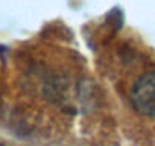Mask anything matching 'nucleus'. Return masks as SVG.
<instances>
[{
	"instance_id": "nucleus-1",
	"label": "nucleus",
	"mask_w": 155,
	"mask_h": 146,
	"mask_svg": "<svg viewBox=\"0 0 155 146\" xmlns=\"http://www.w3.org/2000/svg\"><path fill=\"white\" fill-rule=\"evenodd\" d=\"M131 102L140 114L155 117V71H147L135 81L131 90Z\"/></svg>"
},
{
	"instance_id": "nucleus-2",
	"label": "nucleus",
	"mask_w": 155,
	"mask_h": 146,
	"mask_svg": "<svg viewBox=\"0 0 155 146\" xmlns=\"http://www.w3.org/2000/svg\"><path fill=\"white\" fill-rule=\"evenodd\" d=\"M0 146H3V144H0Z\"/></svg>"
}]
</instances>
